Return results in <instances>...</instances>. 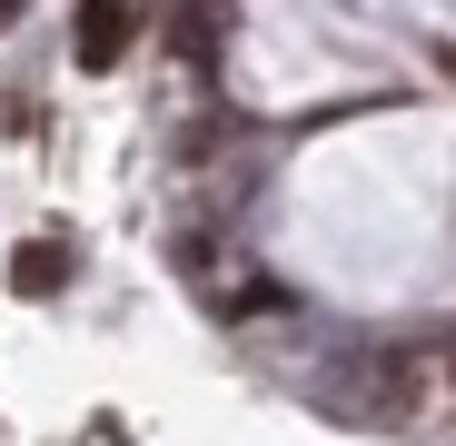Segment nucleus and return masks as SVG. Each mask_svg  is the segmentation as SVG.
Wrapping results in <instances>:
<instances>
[{
	"label": "nucleus",
	"instance_id": "7ed1b4c3",
	"mask_svg": "<svg viewBox=\"0 0 456 446\" xmlns=\"http://www.w3.org/2000/svg\"><path fill=\"white\" fill-rule=\"evenodd\" d=\"M11 20H20V0H0V30H11Z\"/></svg>",
	"mask_w": 456,
	"mask_h": 446
},
{
	"label": "nucleus",
	"instance_id": "f257e3e1",
	"mask_svg": "<svg viewBox=\"0 0 456 446\" xmlns=\"http://www.w3.org/2000/svg\"><path fill=\"white\" fill-rule=\"evenodd\" d=\"M129 40H139L129 0H80V20H69V60H80V69H119Z\"/></svg>",
	"mask_w": 456,
	"mask_h": 446
},
{
	"label": "nucleus",
	"instance_id": "f03ea898",
	"mask_svg": "<svg viewBox=\"0 0 456 446\" xmlns=\"http://www.w3.org/2000/svg\"><path fill=\"white\" fill-rule=\"evenodd\" d=\"M60 288H69V248L60 239H30L11 258V297H60Z\"/></svg>",
	"mask_w": 456,
	"mask_h": 446
}]
</instances>
